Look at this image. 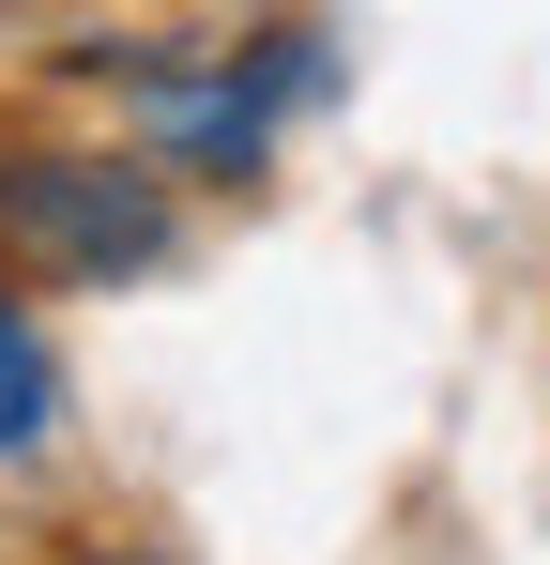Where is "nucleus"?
Here are the masks:
<instances>
[{
  "label": "nucleus",
  "instance_id": "1",
  "mask_svg": "<svg viewBox=\"0 0 550 565\" xmlns=\"http://www.w3.org/2000/svg\"><path fill=\"white\" fill-rule=\"evenodd\" d=\"M123 107H138V153L199 169V184H261L275 122L306 93H337V46L321 31H261V46H92Z\"/></svg>",
  "mask_w": 550,
  "mask_h": 565
},
{
  "label": "nucleus",
  "instance_id": "2",
  "mask_svg": "<svg viewBox=\"0 0 550 565\" xmlns=\"http://www.w3.org/2000/svg\"><path fill=\"white\" fill-rule=\"evenodd\" d=\"M183 245L169 169L154 153H46V138H0V260L62 290H138Z\"/></svg>",
  "mask_w": 550,
  "mask_h": 565
},
{
  "label": "nucleus",
  "instance_id": "4",
  "mask_svg": "<svg viewBox=\"0 0 550 565\" xmlns=\"http://www.w3.org/2000/svg\"><path fill=\"white\" fill-rule=\"evenodd\" d=\"M62 565H183V551H138V535H92V551H62Z\"/></svg>",
  "mask_w": 550,
  "mask_h": 565
},
{
  "label": "nucleus",
  "instance_id": "3",
  "mask_svg": "<svg viewBox=\"0 0 550 565\" xmlns=\"http://www.w3.org/2000/svg\"><path fill=\"white\" fill-rule=\"evenodd\" d=\"M46 428H62V352H46V321L0 290V459H31Z\"/></svg>",
  "mask_w": 550,
  "mask_h": 565
}]
</instances>
